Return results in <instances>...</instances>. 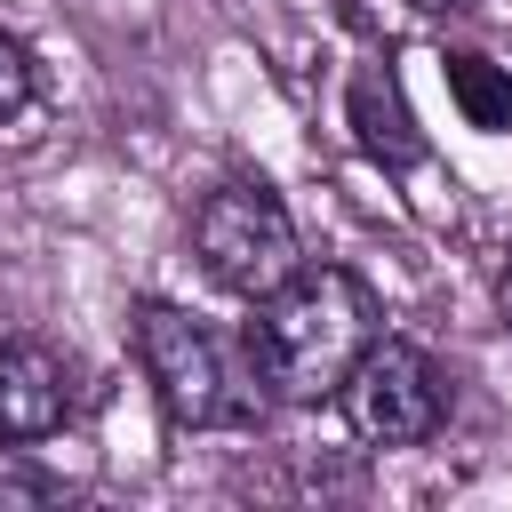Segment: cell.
Instances as JSON below:
<instances>
[{
	"mask_svg": "<svg viewBox=\"0 0 512 512\" xmlns=\"http://www.w3.org/2000/svg\"><path fill=\"white\" fill-rule=\"evenodd\" d=\"M368 344H376V304L344 264H296L272 296H256L248 320L256 376L280 400H336Z\"/></svg>",
	"mask_w": 512,
	"mask_h": 512,
	"instance_id": "cell-1",
	"label": "cell"
},
{
	"mask_svg": "<svg viewBox=\"0 0 512 512\" xmlns=\"http://www.w3.org/2000/svg\"><path fill=\"white\" fill-rule=\"evenodd\" d=\"M32 104V48L16 32H0V120H16Z\"/></svg>",
	"mask_w": 512,
	"mask_h": 512,
	"instance_id": "cell-8",
	"label": "cell"
},
{
	"mask_svg": "<svg viewBox=\"0 0 512 512\" xmlns=\"http://www.w3.org/2000/svg\"><path fill=\"white\" fill-rule=\"evenodd\" d=\"M408 8H424V16H456V8H472V0H408Z\"/></svg>",
	"mask_w": 512,
	"mask_h": 512,
	"instance_id": "cell-10",
	"label": "cell"
},
{
	"mask_svg": "<svg viewBox=\"0 0 512 512\" xmlns=\"http://www.w3.org/2000/svg\"><path fill=\"white\" fill-rule=\"evenodd\" d=\"M136 368H144L160 416L184 424V432H208V424H240L248 416V400L232 392L224 344L184 304H136Z\"/></svg>",
	"mask_w": 512,
	"mask_h": 512,
	"instance_id": "cell-3",
	"label": "cell"
},
{
	"mask_svg": "<svg viewBox=\"0 0 512 512\" xmlns=\"http://www.w3.org/2000/svg\"><path fill=\"white\" fill-rule=\"evenodd\" d=\"M192 256H200V272L216 280V288H232V296H272L296 264H304V248H296V216L280 208V192L272 184H216L200 208H192Z\"/></svg>",
	"mask_w": 512,
	"mask_h": 512,
	"instance_id": "cell-2",
	"label": "cell"
},
{
	"mask_svg": "<svg viewBox=\"0 0 512 512\" xmlns=\"http://www.w3.org/2000/svg\"><path fill=\"white\" fill-rule=\"evenodd\" d=\"M448 96H456V112L472 120V128H512V72L496 64V56H480V48H456L448 56Z\"/></svg>",
	"mask_w": 512,
	"mask_h": 512,
	"instance_id": "cell-7",
	"label": "cell"
},
{
	"mask_svg": "<svg viewBox=\"0 0 512 512\" xmlns=\"http://www.w3.org/2000/svg\"><path fill=\"white\" fill-rule=\"evenodd\" d=\"M344 120H352V144H360L376 168H416V160H424V128H416L408 88H400L392 64H360V72H352Z\"/></svg>",
	"mask_w": 512,
	"mask_h": 512,
	"instance_id": "cell-6",
	"label": "cell"
},
{
	"mask_svg": "<svg viewBox=\"0 0 512 512\" xmlns=\"http://www.w3.org/2000/svg\"><path fill=\"white\" fill-rule=\"evenodd\" d=\"M72 416V360L48 336L0 328V440H48Z\"/></svg>",
	"mask_w": 512,
	"mask_h": 512,
	"instance_id": "cell-5",
	"label": "cell"
},
{
	"mask_svg": "<svg viewBox=\"0 0 512 512\" xmlns=\"http://www.w3.org/2000/svg\"><path fill=\"white\" fill-rule=\"evenodd\" d=\"M496 312H504V328H512V256H504V272H496Z\"/></svg>",
	"mask_w": 512,
	"mask_h": 512,
	"instance_id": "cell-9",
	"label": "cell"
},
{
	"mask_svg": "<svg viewBox=\"0 0 512 512\" xmlns=\"http://www.w3.org/2000/svg\"><path fill=\"white\" fill-rule=\"evenodd\" d=\"M336 400H344V416H352V432H360L368 448H416V440H432L440 416H448V384H440L432 352L408 344V336H376V344L352 360V376H344Z\"/></svg>",
	"mask_w": 512,
	"mask_h": 512,
	"instance_id": "cell-4",
	"label": "cell"
}]
</instances>
